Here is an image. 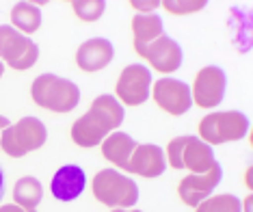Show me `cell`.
<instances>
[{"label":"cell","mask_w":253,"mask_h":212,"mask_svg":"<svg viewBox=\"0 0 253 212\" xmlns=\"http://www.w3.org/2000/svg\"><path fill=\"white\" fill-rule=\"evenodd\" d=\"M167 158L169 167L173 169H188L191 173H206L212 169L214 152L212 145L204 143L199 136H175L167 145Z\"/></svg>","instance_id":"3"},{"label":"cell","mask_w":253,"mask_h":212,"mask_svg":"<svg viewBox=\"0 0 253 212\" xmlns=\"http://www.w3.org/2000/svg\"><path fill=\"white\" fill-rule=\"evenodd\" d=\"M117 100L126 106H141L152 95V72L141 63L128 65L115 85Z\"/></svg>","instance_id":"8"},{"label":"cell","mask_w":253,"mask_h":212,"mask_svg":"<svg viewBox=\"0 0 253 212\" xmlns=\"http://www.w3.org/2000/svg\"><path fill=\"white\" fill-rule=\"evenodd\" d=\"M11 22H13L15 31H20L22 35H33L42 26V11L33 2H18L11 9Z\"/></svg>","instance_id":"18"},{"label":"cell","mask_w":253,"mask_h":212,"mask_svg":"<svg viewBox=\"0 0 253 212\" xmlns=\"http://www.w3.org/2000/svg\"><path fill=\"white\" fill-rule=\"evenodd\" d=\"M39 59V48L31 37L22 35L13 26H0V61L7 63L11 70H31Z\"/></svg>","instance_id":"7"},{"label":"cell","mask_w":253,"mask_h":212,"mask_svg":"<svg viewBox=\"0 0 253 212\" xmlns=\"http://www.w3.org/2000/svg\"><path fill=\"white\" fill-rule=\"evenodd\" d=\"M152 97L160 111L175 117L188 113L193 106L191 87L177 78H158L152 87Z\"/></svg>","instance_id":"10"},{"label":"cell","mask_w":253,"mask_h":212,"mask_svg":"<svg viewBox=\"0 0 253 212\" xmlns=\"http://www.w3.org/2000/svg\"><path fill=\"white\" fill-rule=\"evenodd\" d=\"M93 197L108 208H132L139 202V186L115 169H102L93 177Z\"/></svg>","instance_id":"4"},{"label":"cell","mask_w":253,"mask_h":212,"mask_svg":"<svg viewBox=\"0 0 253 212\" xmlns=\"http://www.w3.org/2000/svg\"><path fill=\"white\" fill-rule=\"evenodd\" d=\"M141 59H147L152 70L158 74H173L182 65V48L173 37L160 35L156 42H152L143 50Z\"/></svg>","instance_id":"12"},{"label":"cell","mask_w":253,"mask_h":212,"mask_svg":"<svg viewBox=\"0 0 253 212\" xmlns=\"http://www.w3.org/2000/svg\"><path fill=\"white\" fill-rule=\"evenodd\" d=\"M48 139V130L42 119L37 117H22L18 124H11L2 132L0 150L11 158H22L28 152H35Z\"/></svg>","instance_id":"6"},{"label":"cell","mask_w":253,"mask_h":212,"mask_svg":"<svg viewBox=\"0 0 253 212\" xmlns=\"http://www.w3.org/2000/svg\"><path fill=\"white\" fill-rule=\"evenodd\" d=\"M221 180H223V169L218 163H214L212 169L206 171V173H191L184 177V180H180L177 195H180V199L186 206L197 208V206L204 202V199H208L212 191L221 184Z\"/></svg>","instance_id":"11"},{"label":"cell","mask_w":253,"mask_h":212,"mask_svg":"<svg viewBox=\"0 0 253 212\" xmlns=\"http://www.w3.org/2000/svg\"><path fill=\"white\" fill-rule=\"evenodd\" d=\"M247 132H249V117L240 111L210 113L199 122V139L208 145L240 141Z\"/></svg>","instance_id":"5"},{"label":"cell","mask_w":253,"mask_h":212,"mask_svg":"<svg viewBox=\"0 0 253 212\" xmlns=\"http://www.w3.org/2000/svg\"><path fill=\"white\" fill-rule=\"evenodd\" d=\"M167 169V160H165V152L163 147L154 145V143H143V145H136L132 156L128 160V167L126 171L141 177H158L163 175Z\"/></svg>","instance_id":"13"},{"label":"cell","mask_w":253,"mask_h":212,"mask_svg":"<svg viewBox=\"0 0 253 212\" xmlns=\"http://www.w3.org/2000/svg\"><path fill=\"white\" fill-rule=\"evenodd\" d=\"M72 9H74V13H76L78 20H83V22H97L102 15H104L106 2H104V0H74Z\"/></svg>","instance_id":"21"},{"label":"cell","mask_w":253,"mask_h":212,"mask_svg":"<svg viewBox=\"0 0 253 212\" xmlns=\"http://www.w3.org/2000/svg\"><path fill=\"white\" fill-rule=\"evenodd\" d=\"M124 124V104L115 95H100L72 126V141L80 147H95Z\"/></svg>","instance_id":"1"},{"label":"cell","mask_w":253,"mask_h":212,"mask_svg":"<svg viewBox=\"0 0 253 212\" xmlns=\"http://www.w3.org/2000/svg\"><path fill=\"white\" fill-rule=\"evenodd\" d=\"M225 89H227V76L221 67L216 65H208L204 70L197 72L191 89V97L199 108H216L221 106L223 97H225Z\"/></svg>","instance_id":"9"},{"label":"cell","mask_w":253,"mask_h":212,"mask_svg":"<svg viewBox=\"0 0 253 212\" xmlns=\"http://www.w3.org/2000/svg\"><path fill=\"white\" fill-rule=\"evenodd\" d=\"M111 212H141V210H130V208H113Z\"/></svg>","instance_id":"27"},{"label":"cell","mask_w":253,"mask_h":212,"mask_svg":"<svg viewBox=\"0 0 253 212\" xmlns=\"http://www.w3.org/2000/svg\"><path fill=\"white\" fill-rule=\"evenodd\" d=\"M31 97L39 108L52 113H70L80 102V89L67 78L54 76V74H42L33 83Z\"/></svg>","instance_id":"2"},{"label":"cell","mask_w":253,"mask_h":212,"mask_svg":"<svg viewBox=\"0 0 253 212\" xmlns=\"http://www.w3.org/2000/svg\"><path fill=\"white\" fill-rule=\"evenodd\" d=\"M2 74H4V63L0 61V78H2Z\"/></svg>","instance_id":"29"},{"label":"cell","mask_w":253,"mask_h":212,"mask_svg":"<svg viewBox=\"0 0 253 212\" xmlns=\"http://www.w3.org/2000/svg\"><path fill=\"white\" fill-rule=\"evenodd\" d=\"M2 193H4V173L0 169V199H2Z\"/></svg>","instance_id":"26"},{"label":"cell","mask_w":253,"mask_h":212,"mask_svg":"<svg viewBox=\"0 0 253 212\" xmlns=\"http://www.w3.org/2000/svg\"><path fill=\"white\" fill-rule=\"evenodd\" d=\"M0 212H35V210L22 208V206H18V204H7V206H0Z\"/></svg>","instance_id":"24"},{"label":"cell","mask_w":253,"mask_h":212,"mask_svg":"<svg viewBox=\"0 0 253 212\" xmlns=\"http://www.w3.org/2000/svg\"><path fill=\"white\" fill-rule=\"evenodd\" d=\"M160 7H165L169 13L182 15V13H195L206 7V0H193V2H184V0H165L160 2Z\"/></svg>","instance_id":"22"},{"label":"cell","mask_w":253,"mask_h":212,"mask_svg":"<svg viewBox=\"0 0 253 212\" xmlns=\"http://www.w3.org/2000/svg\"><path fill=\"white\" fill-rule=\"evenodd\" d=\"M245 212H251V195L247 197V202H245Z\"/></svg>","instance_id":"28"},{"label":"cell","mask_w":253,"mask_h":212,"mask_svg":"<svg viewBox=\"0 0 253 212\" xmlns=\"http://www.w3.org/2000/svg\"><path fill=\"white\" fill-rule=\"evenodd\" d=\"M136 143L130 134L126 132H111L102 141V156H104L108 163L117 165V169H124L128 167V160L134 152Z\"/></svg>","instance_id":"17"},{"label":"cell","mask_w":253,"mask_h":212,"mask_svg":"<svg viewBox=\"0 0 253 212\" xmlns=\"http://www.w3.org/2000/svg\"><path fill=\"white\" fill-rule=\"evenodd\" d=\"M130 7L141 9V11H154L156 7H160V2H156V0H152V2H134V0H132V2H130Z\"/></svg>","instance_id":"23"},{"label":"cell","mask_w":253,"mask_h":212,"mask_svg":"<svg viewBox=\"0 0 253 212\" xmlns=\"http://www.w3.org/2000/svg\"><path fill=\"white\" fill-rule=\"evenodd\" d=\"M195 212H243V202L232 193L210 195L195 208Z\"/></svg>","instance_id":"20"},{"label":"cell","mask_w":253,"mask_h":212,"mask_svg":"<svg viewBox=\"0 0 253 212\" xmlns=\"http://www.w3.org/2000/svg\"><path fill=\"white\" fill-rule=\"evenodd\" d=\"M87 186V173L78 165H65L54 173L50 182V191L59 202H74Z\"/></svg>","instance_id":"14"},{"label":"cell","mask_w":253,"mask_h":212,"mask_svg":"<svg viewBox=\"0 0 253 212\" xmlns=\"http://www.w3.org/2000/svg\"><path fill=\"white\" fill-rule=\"evenodd\" d=\"M113 56H115L113 43L104 37H93L76 50V65L83 72L93 74V72L104 70L108 63L113 61Z\"/></svg>","instance_id":"15"},{"label":"cell","mask_w":253,"mask_h":212,"mask_svg":"<svg viewBox=\"0 0 253 212\" xmlns=\"http://www.w3.org/2000/svg\"><path fill=\"white\" fill-rule=\"evenodd\" d=\"M132 35H134V42H132L134 52L141 56L143 50H145L149 43L156 42L160 35H165V24L156 13L134 15V20H132Z\"/></svg>","instance_id":"16"},{"label":"cell","mask_w":253,"mask_h":212,"mask_svg":"<svg viewBox=\"0 0 253 212\" xmlns=\"http://www.w3.org/2000/svg\"><path fill=\"white\" fill-rule=\"evenodd\" d=\"M9 126H11V122H9V119L4 117V115H0V139H2V132H4V130H7V128H9Z\"/></svg>","instance_id":"25"},{"label":"cell","mask_w":253,"mask_h":212,"mask_svg":"<svg viewBox=\"0 0 253 212\" xmlns=\"http://www.w3.org/2000/svg\"><path fill=\"white\" fill-rule=\"evenodd\" d=\"M42 197H43V186L37 177L33 175H26V177H20L13 186V199L15 204L22 206V208H28V210H35L39 204H42Z\"/></svg>","instance_id":"19"}]
</instances>
